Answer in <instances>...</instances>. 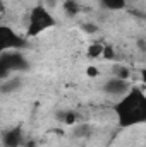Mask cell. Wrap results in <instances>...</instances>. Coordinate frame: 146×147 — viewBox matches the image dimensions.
<instances>
[{
  "mask_svg": "<svg viewBox=\"0 0 146 147\" xmlns=\"http://www.w3.org/2000/svg\"><path fill=\"white\" fill-rule=\"evenodd\" d=\"M112 110L120 128L146 125V92L139 87H131L126 96L113 103Z\"/></svg>",
  "mask_w": 146,
  "mask_h": 147,
  "instance_id": "1",
  "label": "cell"
},
{
  "mask_svg": "<svg viewBox=\"0 0 146 147\" xmlns=\"http://www.w3.org/2000/svg\"><path fill=\"white\" fill-rule=\"evenodd\" d=\"M103 51H105V45H102V43H91L88 46V57L89 58H98V57L103 58Z\"/></svg>",
  "mask_w": 146,
  "mask_h": 147,
  "instance_id": "8",
  "label": "cell"
},
{
  "mask_svg": "<svg viewBox=\"0 0 146 147\" xmlns=\"http://www.w3.org/2000/svg\"><path fill=\"white\" fill-rule=\"evenodd\" d=\"M141 82H143V84L146 86V65L143 67V69H141Z\"/></svg>",
  "mask_w": 146,
  "mask_h": 147,
  "instance_id": "12",
  "label": "cell"
},
{
  "mask_svg": "<svg viewBox=\"0 0 146 147\" xmlns=\"http://www.w3.org/2000/svg\"><path fill=\"white\" fill-rule=\"evenodd\" d=\"M28 38L21 36L9 26H0V50L2 51H21L26 48Z\"/></svg>",
  "mask_w": 146,
  "mask_h": 147,
  "instance_id": "4",
  "label": "cell"
},
{
  "mask_svg": "<svg viewBox=\"0 0 146 147\" xmlns=\"http://www.w3.org/2000/svg\"><path fill=\"white\" fill-rule=\"evenodd\" d=\"M57 21L53 17V14L46 9V5L36 3L29 9L28 14V21H26V38H36L43 33H46L48 29L55 28Z\"/></svg>",
  "mask_w": 146,
  "mask_h": 147,
  "instance_id": "2",
  "label": "cell"
},
{
  "mask_svg": "<svg viewBox=\"0 0 146 147\" xmlns=\"http://www.w3.org/2000/svg\"><path fill=\"white\" fill-rule=\"evenodd\" d=\"M23 128L21 127H12V128H5L2 132V146L3 147H19L23 144Z\"/></svg>",
  "mask_w": 146,
  "mask_h": 147,
  "instance_id": "6",
  "label": "cell"
},
{
  "mask_svg": "<svg viewBox=\"0 0 146 147\" xmlns=\"http://www.w3.org/2000/svg\"><path fill=\"white\" fill-rule=\"evenodd\" d=\"M64 9H65V12H67L69 16H76V14H79V10H81V5H79L76 0H65V3H64Z\"/></svg>",
  "mask_w": 146,
  "mask_h": 147,
  "instance_id": "9",
  "label": "cell"
},
{
  "mask_svg": "<svg viewBox=\"0 0 146 147\" xmlns=\"http://www.w3.org/2000/svg\"><path fill=\"white\" fill-rule=\"evenodd\" d=\"M28 67H29V63H28V60L24 58V55L21 51H2V57H0V74H2L3 80L10 74L24 72Z\"/></svg>",
  "mask_w": 146,
  "mask_h": 147,
  "instance_id": "3",
  "label": "cell"
},
{
  "mask_svg": "<svg viewBox=\"0 0 146 147\" xmlns=\"http://www.w3.org/2000/svg\"><path fill=\"white\" fill-rule=\"evenodd\" d=\"M131 87H132V86L129 84L127 79H119V77L110 75L108 79L103 82V87H102V89H103V92H105L107 96L115 98V101H117V99H120L122 96H126Z\"/></svg>",
  "mask_w": 146,
  "mask_h": 147,
  "instance_id": "5",
  "label": "cell"
},
{
  "mask_svg": "<svg viewBox=\"0 0 146 147\" xmlns=\"http://www.w3.org/2000/svg\"><path fill=\"white\" fill-rule=\"evenodd\" d=\"M88 72H89V77H95V75H98V69H88Z\"/></svg>",
  "mask_w": 146,
  "mask_h": 147,
  "instance_id": "13",
  "label": "cell"
},
{
  "mask_svg": "<svg viewBox=\"0 0 146 147\" xmlns=\"http://www.w3.org/2000/svg\"><path fill=\"white\" fill-rule=\"evenodd\" d=\"M100 3L107 9V10H122L126 5H127V0H100Z\"/></svg>",
  "mask_w": 146,
  "mask_h": 147,
  "instance_id": "7",
  "label": "cell"
},
{
  "mask_svg": "<svg viewBox=\"0 0 146 147\" xmlns=\"http://www.w3.org/2000/svg\"><path fill=\"white\" fill-rule=\"evenodd\" d=\"M112 75L113 77H119V79H127L129 80V70L124 65H115L112 69Z\"/></svg>",
  "mask_w": 146,
  "mask_h": 147,
  "instance_id": "10",
  "label": "cell"
},
{
  "mask_svg": "<svg viewBox=\"0 0 146 147\" xmlns=\"http://www.w3.org/2000/svg\"><path fill=\"white\" fill-rule=\"evenodd\" d=\"M103 58H107V60H110V58H113V48H112V46H108V45H105Z\"/></svg>",
  "mask_w": 146,
  "mask_h": 147,
  "instance_id": "11",
  "label": "cell"
}]
</instances>
